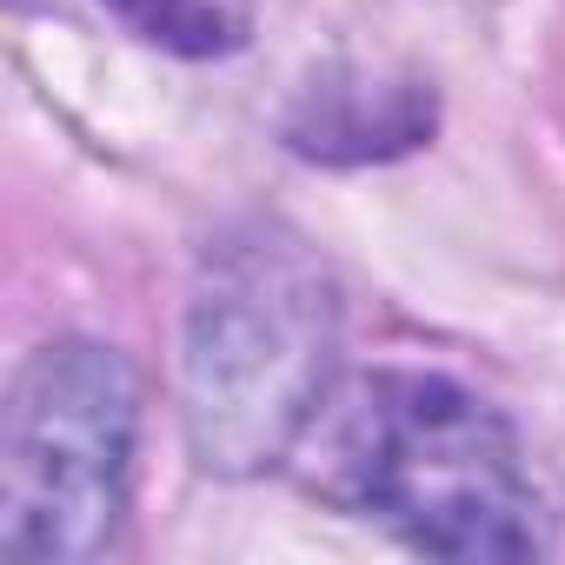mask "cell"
Wrapping results in <instances>:
<instances>
[{
    "mask_svg": "<svg viewBox=\"0 0 565 565\" xmlns=\"http://www.w3.org/2000/svg\"><path fill=\"white\" fill-rule=\"evenodd\" d=\"M140 386L114 347H41L0 419V558L87 565L114 545L127 512Z\"/></svg>",
    "mask_w": 565,
    "mask_h": 565,
    "instance_id": "3",
    "label": "cell"
},
{
    "mask_svg": "<svg viewBox=\"0 0 565 565\" xmlns=\"http://www.w3.org/2000/svg\"><path fill=\"white\" fill-rule=\"evenodd\" d=\"M340 347L327 266L287 226H233L206 246L186 307V446L206 472H266L313 426Z\"/></svg>",
    "mask_w": 565,
    "mask_h": 565,
    "instance_id": "1",
    "label": "cell"
},
{
    "mask_svg": "<svg viewBox=\"0 0 565 565\" xmlns=\"http://www.w3.org/2000/svg\"><path fill=\"white\" fill-rule=\"evenodd\" d=\"M426 134H433V87H419L413 74L386 81L366 67H333L287 114V147L327 167L393 160L413 153Z\"/></svg>",
    "mask_w": 565,
    "mask_h": 565,
    "instance_id": "4",
    "label": "cell"
},
{
    "mask_svg": "<svg viewBox=\"0 0 565 565\" xmlns=\"http://www.w3.org/2000/svg\"><path fill=\"white\" fill-rule=\"evenodd\" d=\"M313 486L353 512L386 519L433 558H532V492L519 446L492 406L433 373H373L313 426Z\"/></svg>",
    "mask_w": 565,
    "mask_h": 565,
    "instance_id": "2",
    "label": "cell"
},
{
    "mask_svg": "<svg viewBox=\"0 0 565 565\" xmlns=\"http://www.w3.org/2000/svg\"><path fill=\"white\" fill-rule=\"evenodd\" d=\"M107 8L153 47L173 54H226L239 47V14L226 0H107Z\"/></svg>",
    "mask_w": 565,
    "mask_h": 565,
    "instance_id": "5",
    "label": "cell"
}]
</instances>
